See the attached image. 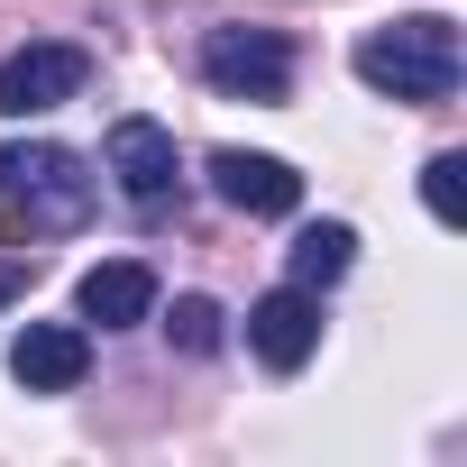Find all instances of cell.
I'll list each match as a JSON object with an SVG mask.
<instances>
[{
  "mask_svg": "<svg viewBox=\"0 0 467 467\" xmlns=\"http://www.w3.org/2000/svg\"><path fill=\"white\" fill-rule=\"evenodd\" d=\"M458 74H467V56H458V19H440V10H421V19H385V28H367L358 37V83L367 92H385V101H449L458 92Z\"/></svg>",
  "mask_w": 467,
  "mask_h": 467,
  "instance_id": "cell-1",
  "label": "cell"
},
{
  "mask_svg": "<svg viewBox=\"0 0 467 467\" xmlns=\"http://www.w3.org/2000/svg\"><path fill=\"white\" fill-rule=\"evenodd\" d=\"M0 192H10L37 229H83V220H92V174H83V156H74V147H47V138L0 147Z\"/></svg>",
  "mask_w": 467,
  "mask_h": 467,
  "instance_id": "cell-2",
  "label": "cell"
},
{
  "mask_svg": "<svg viewBox=\"0 0 467 467\" xmlns=\"http://www.w3.org/2000/svg\"><path fill=\"white\" fill-rule=\"evenodd\" d=\"M202 83L229 101H285L294 92V37L285 28H211L202 37Z\"/></svg>",
  "mask_w": 467,
  "mask_h": 467,
  "instance_id": "cell-3",
  "label": "cell"
},
{
  "mask_svg": "<svg viewBox=\"0 0 467 467\" xmlns=\"http://www.w3.org/2000/svg\"><path fill=\"white\" fill-rule=\"evenodd\" d=\"M83 83H92V56L65 47V37H37V47H19V56H0V119L65 110Z\"/></svg>",
  "mask_w": 467,
  "mask_h": 467,
  "instance_id": "cell-4",
  "label": "cell"
},
{
  "mask_svg": "<svg viewBox=\"0 0 467 467\" xmlns=\"http://www.w3.org/2000/svg\"><path fill=\"white\" fill-rule=\"evenodd\" d=\"M101 165H110V183H119L129 211H165V202H174V138H165L156 119H110Z\"/></svg>",
  "mask_w": 467,
  "mask_h": 467,
  "instance_id": "cell-5",
  "label": "cell"
},
{
  "mask_svg": "<svg viewBox=\"0 0 467 467\" xmlns=\"http://www.w3.org/2000/svg\"><path fill=\"white\" fill-rule=\"evenodd\" d=\"M211 192H220L229 211H248V220H285V211L303 202V174H294L285 156H248V147H220V156H211Z\"/></svg>",
  "mask_w": 467,
  "mask_h": 467,
  "instance_id": "cell-6",
  "label": "cell"
},
{
  "mask_svg": "<svg viewBox=\"0 0 467 467\" xmlns=\"http://www.w3.org/2000/svg\"><path fill=\"white\" fill-rule=\"evenodd\" d=\"M248 348H257L275 376H294V367L321 348V303H312V285H285V294L248 303Z\"/></svg>",
  "mask_w": 467,
  "mask_h": 467,
  "instance_id": "cell-7",
  "label": "cell"
},
{
  "mask_svg": "<svg viewBox=\"0 0 467 467\" xmlns=\"http://www.w3.org/2000/svg\"><path fill=\"white\" fill-rule=\"evenodd\" d=\"M10 376H19L28 394H74V385L92 376V330H74V321H28L19 348H10Z\"/></svg>",
  "mask_w": 467,
  "mask_h": 467,
  "instance_id": "cell-8",
  "label": "cell"
},
{
  "mask_svg": "<svg viewBox=\"0 0 467 467\" xmlns=\"http://www.w3.org/2000/svg\"><path fill=\"white\" fill-rule=\"evenodd\" d=\"M74 312L101 321V330H129V321L156 312V275H147L138 257H110V266H92V275L74 285Z\"/></svg>",
  "mask_w": 467,
  "mask_h": 467,
  "instance_id": "cell-9",
  "label": "cell"
},
{
  "mask_svg": "<svg viewBox=\"0 0 467 467\" xmlns=\"http://www.w3.org/2000/svg\"><path fill=\"white\" fill-rule=\"evenodd\" d=\"M348 266H358V229H348V220H321V229H303V239H294V285L321 294V285H339Z\"/></svg>",
  "mask_w": 467,
  "mask_h": 467,
  "instance_id": "cell-10",
  "label": "cell"
},
{
  "mask_svg": "<svg viewBox=\"0 0 467 467\" xmlns=\"http://www.w3.org/2000/svg\"><path fill=\"white\" fill-rule=\"evenodd\" d=\"M421 202H431V220H440V229H458V220H467V156H458V147L421 165Z\"/></svg>",
  "mask_w": 467,
  "mask_h": 467,
  "instance_id": "cell-11",
  "label": "cell"
},
{
  "mask_svg": "<svg viewBox=\"0 0 467 467\" xmlns=\"http://www.w3.org/2000/svg\"><path fill=\"white\" fill-rule=\"evenodd\" d=\"M165 339H174L183 358H211V348H220V303H202V294H174V312H165Z\"/></svg>",
  "mask_w": 467,
  "mask_h": 467,
  "instance_id": "cell-12",
  "label": "cell"
},
{
  "mask_svg": "<svg viewBox=\"0 0 467 467\" xmlns=\"http://www.w3.org/2000/svg\"><path fill=\"white\" fill-rule=\"evenodd\" d=\"M28 294V266H10V257H0V303H19Z\"/></svg>",
  "mask_w": 467,
  "mask_h": 467,
  "instance_id": "cell-13",
  "label": "cell"
}]
</instances>
